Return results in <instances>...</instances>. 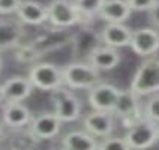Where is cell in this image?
Returning <instances> with one entry per match:
<instances>
[{
  "label": "cell",
  "mask_w": 159,
  "mask_h": 150,
  "mask_svg": "<svg viewBox=\"0 0 159 150\" xmlns=\"http://www.w3.org/2000/svg\"><path fill=\"white\" fill-rule=\"evenodd\" d=\"M62 150H63V149H62Z\"/></svg>",
  "instance_id": "f546056e"
},
{
  "label": "cell",
  "mask_w": 159,
  "mask_h": 150,
  "mask_svg": "<svg viewBox=\"0 0 159 150\" xmlns=\"http://www.w3.org/2000/svg\"><path fill=\"white\" fill-rule=\"evenodd\" d=\"M2 65H3V60H2V56H0V71H2Z\"/></svg>",
  "instance_id": "4316f807"
},
{
  "label": "cell",
  "mask_w": 159,
  "mask_h": 150,
  "mask_svg": "<svg viewBox=\"0 0 159 150\" xmlns=\"http://www.w3.org/2000/svg\"><path fill=\"white\" fill-rule=\"evenodd\" d=\"M140 98L134 95L131 90H122L120 96L116 102V107L113 110L114 117H119L125 125V128L128 129L129 126H132L135 122H138L143 119V108L138 102Z\"/></svg>",
  "instance_id": "52a82bcc"
},
{
  "label": "cell",
  "mask_w": 159,
  "mask_h": 150,
  "mask_svg": "<svg viewBox=\"0 0 159 150\" xmlns=\"http://www.w3.org/2000/svg\"><path fill=\"white\" fill-rule=\"evenodd\" d=\"M17 17L21 23L30 24V26H39L48 21V14H47V6L38 3V2H21V5L17 9Z\"/></svg>",
  "instance_id": "5bb4252c"
},
{
  "label": "cell",
  "mask_w": 159,
  "mask_h": 150,
  "mask_svg": "<svg viewBox=\"0 0 159 150\" xmlns=\"http://www.w3.org/2000/svg\"><path fill=\"white\" fill-rule=\"evenodd\" d=\"M131 38H132V30L125 24L108 23L101 32V39L105 44V47L114 48V50L122 47H129Z\"/></svg>",
  "instance_id": "7c38bea8"
},
{
  "label": "cell",
  "mask_w": 159,
  "mask_h": 150,
  "mask_svg": "<svg viewBox=\"0 0 159 150\" xmlns=\"http://www.w3.org/2000/svg\"><path fill=\"white\" fill-rule=\"evenodd\" d=\"M2 101H5V95H3V87L0 86V102Z\"/></svg>",
  "instance_id": "484cf974"
},
{
  "label": "cell",
  "mask_w": 159,
  "mask_h": 150,
  "mask_svg": "<svg viewBox=\"0 0 159 150\" xmlns=\"http://www.w3.org/2000/svg\"><path fill=\"white\" fill-rule=\"evenodd\" d=\"M123 138L131 150L150 149L158 143V123L143 117L128 128Z\"/></svg>",
  "instance_id": "3957f363"
},
{
  "label": "cell",
  "mask_w": 159,
  "mask_h": 150,
  "mask_svg": "<svg viewBox=\"0 0 159 150\" xmlns=\"http://www.w3.org/2000/svg\"><path fill=\"white\" fill-rule=\"evenodd\" d=\"M3 95L8 102H23L24 99L30 96L33 86L26 77H12L5 81Z\"/></svg>",
  "instance_id": "2e32d148"
},
{
  "label": "cell",
  "mask_w": 159,
  "mask_h": 150,
  "mask_svg": "<svg viewBox=\"0 0 159 150\" xmlns=\"http://www.w3.org/2000/svg\"><path fill=\"white\" fill-rule=\"evenodd\" d=\"M63 84L68 89H92L101 81V75L96 68L90 63H71L62 71Z\"/></svg>",
  "instance_id": "7a4b0ae2"
},
{
  "label": "cell",
  "mask_w": 159,
  "mask_h": 150,
  "mask_svg": "<svg viewBox=\"0 0 159 150\" xmlns=\"http://www.w3.org/2000/svg\"><path fill=\"white\" fill-rule=\"evenodd\" d=\"M63 150H98V141L84 131H72L63 138Z\"/></svg>",
  "instance_id": "d6986e66"
},
{
  "label": "cell",
  "mask_w": 159,
  "mask_h": 150,
  "mask_svg": "<svg viewBox=\"0 0 159 150\" xmlns=\"http://www.w3.org/2000/svg\"><path fill=\"white\" fill-rule=\"evenodd\" d=\"M129 90L138 98L159 93V59H147L140 65Z\"/></svg>",
  "instance_id": "6da1fadb"
},
{
  "label": "cell",
  "mask_w": 159,
  "mask_h": 150,
  "mask_svg": "<svg viewBox=\"0 0 159 150\" xmlns=\"http://www.w3.org/2000/svg\"><path fill=\"white\" fill-rule=\"evenodd\" d=\"M3 122L9 128H23L32 122L30 110L21 102H8L3 108Z\"/></svg>",
  "instance_id": "ac0fdd59"
},
{
  "label": "cell",
  "mask_w": 159,
  "mask_h": 150,
  "mask_svg": "<svg viewBox=\"0 0 159 150\" xmlns=\"http://www.w3.org/2000/svg\"><path fill=\"white\" fill-rule=\"evenodd\" d=\"M2 137H3V131H2V126H0V140H2Z\"/></svg>",
  "instance_id": "83f0119b"
},
{
  "label": "cell",
  "mask_w": 159,
  "mask_h": 150,
  "mask_svg": "<svg viewBox=\"0 0 159 150\" xmlns=\"http://www.w3.org/2000/svg\"><path fill=\"white\" fill-rule=\"evenodd\" d=\"M104 2L105 0H75L74 5L84 21V20H92L95 15H98Z\"/></svg>",
  "instance_id": "ffe728a7"
},
{
  "label": "cell",
  "mask_w": 159,
  "mask_h": 150,
  "mask_svg": "<svg viewBox=\"0 0 159 150\" xmlns=\"http://www.w3.org/2000/svg\"><path fill=\"white\" fill-rule=\"evenodd\" d=\"M158 141H159V123H158Z\"/></svg>",
  "instance_id": "f1b7e54d"
},
{
  "label": "cell",
  "mask_w": 159,
  "mask_h": 150,
  "mask_svg": "<svg viewBox=\"0 0 159 150\" xmlns=\"http://www.w3.org/2000/svg\"><path fill=\"white\" fill-rule=\"evenodd\" d=\"M131 14L132 11L128 6L126 0H105L98 15L107 23L123 24L131 17Z\"/></svg>",
  "instance_id": "9a60e30c"
},
{
  "label": "cell",
  "mask_w": 159,
  "mask_h": 150,
  "mask_svg": "<svg viewBox=\"0 0 159 150\" xmlns=\"http://www.w3.org/2000/svg\"><path fill=\"white\" fill-rule=\"evenodd\" d=\"M47 14H48V21L57 29L72 27L83 21L74 2L69 0H53L47 6Z\"/></svg>",
  "instance_id": "5b68a950"
},
{
  "label": "cell",
  "mask_w": 159,
  "mask_h": 150,
  "mask_svg": "<svg viewBox=\"0 0 159 150\" xmlns=\"http://www.w3.org/2000/svg\"><path fill=\"white\" fill-rule=\"evenodd\" d=\"M129 47L140 57H150L159 51V33L152 27H141L132 32Z\"/></svg>",
  "instance_id": "9c48e42d"
},
{
  "label": "cell",
  "mask_w": 159,
  "mask_h": 150,
  "mask_svg": "<svg viewBox=\"0 0 159 150\" xmlns=\"http://www.w3.org/2000/svg\"><path fill=\"white\" fill-rule=\"evenodd\" d=\"M21 2L23 0H0V14L2 15H9V14L17 12Z\"/></svg>",
  "instance_id": "cb8c5ba5"
},
{
  "label": "cell",
  "mask_w": 159,
  "mask_h": 150,
  "mask_svg": "<svg viewBox=\"0 0 159 150\" xmlns=\"http://www.w3.org/2000/svg\"><path fill=\"white\" fill-rule=\"evenodd\" d=\"M62 122L54 113H44L30 122V134L39 140H51L60 132Z\"/></svg>",
  "instance_id": "8fae6325"
},
{
  "label": "cell",
  "mask_w": 159,
  "mask_h": 150,
  "mask_svg": "<svg viewBox=\"0 0 159 150\" xmlns=\"http://www.w3.org/2000/svg\"><path fill=\"white\" fill-rule=\"evenodd\" d=\"M54 114L60 122H74L81 114V102L71 90L59 87L53 92Z\"/></svg>",
  "instance_id": "8992f818"
},
{
  "label": "cell",
  "mask_w": 159,
  "mask_h": 150,
  "mask_svg": "<svg viewBox=\"0 0 159 150\" xmlns=\"http://www.w3.org/2000/svg\"><path fill=\"white\" fill-rule=\"evenodd\" d=\"M120 89L113 84L99 83L89 92V104L95 111H110L113 113L116 102L120 96Z\"/></svg>",
  "instance_id": "ba28073f"
},
{
  "label": "cell",
  "mask_w": 159,
  "mask_h": 150,
  "mask_svg": "<svg viewBox=\"0 0 159 150\" xmlns=\"http://www.w3.org/2000/svg\"><path fill=\"white\" fill-rule=\"evenodd\" d=\"M116 117L110 111H93L86 116L84 119V128L86 132L92 137H101L107 138L114 131Z\"/></svg>",
  "instance_id": "30bf717a"
},
{
  "label": "cell",
  "mask_w": 159,
  "mask_h": 150,
  "mask_svg": "<svg viewBox=\"0 0 159 150\" xmlns=\"http://www.w3.org/2000/svg\"><path fill=\"white\" fill-rule=\"evenodd\" d=\"M32 86L44 92H54L63 86L62 69L53 63H38L29 72Z\"/></svg>",
  "instance_id": "277c9868"
},
{
  "label": "cell",
  "mask_w": 159,
  "mask_h": 150,
  "mask_svg": "<svg viewBox=\"0 0 159 150\" xmlns=\"http://www.w3.org/2000/svg\"><path fill=\"white\" fill-rule=\"evenodd\" d=\"M149 12H150V21L153 23V26L159 27V0L156 2V5Z\"/></svg>",
  "instance_id": "d4e9b609"
},
{
  "label": "cell",
  "mask_w": 159,
  "mask_h": 150,
  "mask_svg": "<svg viewBox=\"0 0 159 150\" xmlns=\"http://www.w3.org/2000/svg\"><path fill=\"white\" fill-rule=\"evenodd\" d=\"M158 0H126L128 6L131 8V11H150Z\"/></svg>",
  "instance_id": "603a6c76"
},
{
  "label": "cell",
  "mask_w": 159,
  "mask_h": 150,
  "mask_svg": "<svg viewBox=\"0 0 159 150\" xmlns=\"http://www.w3.org/2000/svg\"><path fill=\"white\" fill-rule=\"evenodd\" d=\"M143 116L155 123H159V95H153L146 102L144 110H143Z\"/></svg>",
  "instance_id": "7402d4cb"
},
{
  "label": "cell",
  "mask_w": 159,
  "mask_h": 150,
  "mask_svg": "<svg viewBox=\"0 0 159 150\" xmlns=\"http://www.w3.org/2000/svg\"><path fill=\"white\" fill-rule=\"evenodd\" d=\"M98 150H131L125 138L107 137L101 143H98Z\"/></svg>",
  "instance_id": "44dd1931"
},
{
  "label": "cell",
  "mask_w": 159,
  "mask_h": 150,
  "mask_svg": "<svg viewBox=\"0 0 159 150\" xmlns=\"http://www.w3.org/2000/svg\"><path fill=\"white\" fill-rule=\"evenodd\" d=\"M89 63L98 71H111L120 63V54L110 47H98L90 53Z\"/></svg>",
  "instance_id": "e0dca14e"
},
{
  "label": "cell",
  "mask_w": 159,
  "mask_h": 150,
  "mask_svg": "<svg viewBox=\"0 0 159 150\" xmlns=\"http://www.w3.org/2000/svg\"><path fill=\"white\" fill-rule=\"evenodd\" d=\"M23 36L24 29L18 21L0 18V51L18 47Z\"/></svg>",
  "instance_id": "4fadbf2b"
}]
</instances>
